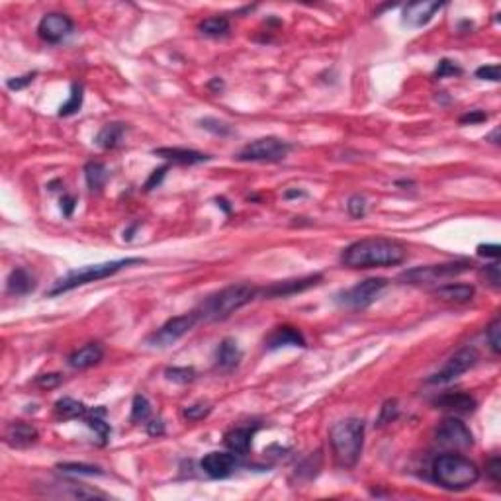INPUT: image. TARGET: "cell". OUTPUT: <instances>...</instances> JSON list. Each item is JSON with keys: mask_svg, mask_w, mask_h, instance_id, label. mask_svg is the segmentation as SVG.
I'll list each match as a JSON object with an SVG mask.
<instances>
[{"mask_svg": "<svg viewBox=\"0 0 501 501\" xmlns=\"http://www.w3.org/2000/svg\"><path fill=\"white\" fill-rule=\"evenodd\" d=\"M407 257V250L400 241L386 237H368L351 243L343 249L341 262L349 269H382L401 264Z\"/></svg>", "mask_w": 501, "mask_h": 501, "instance_id": "1", "label": "cell"}, {"mask_svg": "<svg viewBox=\"0 0 501 501\" xmlns=\"http://www.w3.org/2000/svg\"><path fill=\"white\" fill-rule=\"evenodd\" d=\"M198 30H200L204 36H210V38L227 36V31H230V20L223 18V16H211V18H206L204 22H200Z\"/></svg>", "mask_w": 501, "mask_h": 501, "instance_id": "29", "label": "cell"}, {"mask_svg": "<svg viewBox=\"0 0 501 501\" xmlns=\"http://www.w3.org/2000/svg\"><path fill=\"white\" fill-rule=\"evenodd\" d=\"M84 177H87V184L92 192H100L106 182L110 179V172L106 169L104 163H98V160H92L84 167Z\"/></svg>", "mask_w": 501, "mask_h": 501, "instance_id": "26", "label": "cell"}, {"mask_svg": "<svg viewBox=\"0 0 501 501\" xmlns=\"http://www.w3.org/2000/svg\"><path fill=\"white\" fill-rule=\"evenodd\" d=\"M290 145L278 137H261L247 143L235 155V159L243 163H281L288 157Z\"/></svg>", "mask_w": 501, "mask_h": 501, "instance_id": "6", "label": "cell"}, {"mask_svg": "<svg viewBox=\"0 0 501 501\" xmlns=\"http://www.w3.org/2000/svg\"><path fill=\"white\" fill-rule=\"evenodd\" d=\"M462 69L458 65H454L452 61L449 59H442L439 63V67H437V73H435V77L437 79H444V77H454V75H461Z\"/></svg>", "mask_w": 501, "mask_h": 501, "instance_id": "40", "label": "cell"}, {"mask_svg": "<svg viewBox=\"0 0 501 501\" xmlns=\"http://www.w3.org/2000/svg\"><path fill=\"white\" fill-rule=\"evenodd\" d=\"M329 444L341 468H354L364 447V421L351 417L335 423L329 431Z\"/></svg>", "mask_w": 501, "mask_h": 501, "instance_id": "3", "label": "cell"}, {"mask_svg": "<svg viewBox=\"0 0 501 501\" xmlns=\"http://www.w3.org/2000/svg\"><path fill=\"white\" fill-rule=\"evenodd\" d=\"M478 361V354L474 349H462V351L454 352L449 361L444 362L441 371L435 372L431 378H429V384H449V382L456 380L458 376H462L464 372H468L476 364Z\"/></svg>", "mask_w": 501, "mask_h": 501, "instance_id": "11", "label": "cell"}, {"mask_svg": "<svg viewBox=\"0 0 501 501\" xmlns=\"http://www.w3.org/2000/svg\"><path fill=\"white\" fill-rule=\"evenodd\" d=\"M398 400H388L380 410V417H378V425H386V423H391L396 417H398Z\"/></svg>", "mask_w": 501, "mask_h": 501, "instance_id": "38", "label": "cell"}, {"mask_svg": "<svg viewBox=\"0 0 501 501\" xmlns=\"http://www.w3.org/2000/svg\"><path fill=\"white\" fill-rule=\"evenodd\" d=\"M89 413V407L79 400L73 398H61L55 401V415L59 419H79Z\"/></svg>", "mask_w": 501, "mask_h": 501, "instance_id": "27", "label": "cell"}, {"mask_svg": "<svg viewBox=\"0 0 501 501\" xmlns=\"http://www.w3.org/2000/svg\"><path fill=\"white\" fill-rule=\"evenodd\" d=\"M488 476H490L491 480L495 481V484H500V478H501V461L500 456H493L490 462H488Z\"/></svg>", "mask_w": 501, "mask_h": 501, "instance_id": "47", "label": "cell"}, {"mask_svg": "<svg viewBox=\"0 0 501 501\" xmlns=\"http://www.w3.org/2000/svg\"><path fill=\"white\" fill-rule=\"evenodd\" d=\"M167 171H169V167L165 165V167H160V169H155V171L151 172L149 181L145 182V190L149 192V190H153V188H157V186L160 184V181L165 179V174H167Z\"/></svg>", "mask_w": 501, "mask_h": 501, "instance_id": "44", "label": "cell"}, {"mask_svg": "<svg viewBox=\"0 0 501 501\" xmlns=\"http://www.w3.org/2000/svg\"><path fill=\"white\" fill-rule=\"evenodd\" d=\"M488 120V114L486 112H481V110H472L468 112V114H464L461 118V124L462 126H474V124H481V121H486Z\"/></svg>", "mask_w": 501, "mask_h": 501, "instance_id": "45", "label": "cell"}, {"mask_svg": "<svg viewBox=\"0 0 501 501\" xmlns=\"http://www.w3.org/2000/svg\"><path fill=\"white\" fill-rule=\"evenodd\" d=\"M264 345L269 351H276L281 347H306V339L300 329H296L292 325H282L272 331Z\"/></svg>", "mask_w": 501, "mask_h": 501, "instance_id": "20", "label": "cell"}, {"mask_svg": "<svg viewBox=\"0 0 501 501\" xmlns=\"http://www.w3.org/2000/svg\"><path fill=\"white\" fill-rule=\"evenodd\" d=\"M241 349L237 341H233V339H223L220 343V347H218V351H216V366L223 372H230L233 371L241 361Z\"/></svg>", "mask_w": 501, "mask_h": 501, "instance_id": "22", "label": "cell"}, {"mask_svg": "<svg viewBox=\"0 0 501 501\" xmlns=\"http://www.w3.org/2000/svg\"><path fill=\"white\" fill-rule=\"evenodd\" d=\"M82 96H84V94H82V87H80V84H73L69 100L61 104V108H59L61 118H69V116H73V114L80 112V108H82Z\"/></svg>", "mask_w": 501, "mask_h": 501, "instance_id": "30", "label": "cell"}, {"mask_svg": "<svg viewBox=\"0 0 501 501\" xmlns=\"http://www.w3.org/2000/svg\"><path fill=\"white\" fill-rule=\"evenodd\" d=\"M500 250L501 247L500 245H495V243H490V245H478V255L480 257H488V259H500Z\"/></svg>", "mask_w": 501, "mask_h": 501, "instance_id": "46", "label": "cell"}, {"mask_svg": "<svg viewBox=\"0 0 501 501\" xmlns=\"http://www.w3.org/2000/svg\"><path fill=\"white\" fill-rule=\"evenodd\" d=\"M484 276H486V281L490 282L493 288H500L501 274H500V264H498V261L491 262V264H488V267L484 269Z\"/></svg>", "mask_w": 501, "mask_h": 501, "instance_id": "43", "label": "cell"}, {"mask_svg": "<svg viewBox=\"0 0 501 501\" xmlns=\"http://www.w3.org/2000/svg\"><path fill=\"white\" fill-rule=\"evenodd\" d=\"M301 196H306V192L304 190H286L284 192V198H301Z\"/></svg>", "mask_w": 501, "mask_h": 501, "instance_id": "50", "label": "cell"}, {"mask_svg": "<svg viewBox=\"0 0 501 501\" xmlns=\"http://www.w3.org/2000/svg\"><path fill=\"white\" fill-rule=\"evenodd\" d=\"M210 411L211 407L208 403H194V405L184 407V410H182V415H184V419H188V421H200V419L210 415Z\"/></svg>", "mask_w": 501, "mask_h": 501, "instance_id": "35", "label": "cell"}, {"mask_svg": "<svg viewBox=\"0 0 501 501\" xmlns=\"http://www.w3.org/2000/svg\"><path fill=\"white\" fill-rule=\"evenodd\" d=\"M476 77L481 80L498 82V80H500V65H484V67L476 70Z\"/></svg>", "mask_w": 501, "mask_h": 501, "instance_id": "41", "label": "cell"}, {"mask_svg": "<svg viewBox=\"0 0 501 501\" xmlns=\"http://www.w3.org/2000/svg\"><path fill=\"white\" fill-rule=\"evenodd\" d=\"M165 376L171 382H177V384H188L196 378V371L190 366H172V368L165 371Z\"/></svg>", "mask_w": 501, "mask_h": 501, "instance_id": "33", "label": "cell"}, {"mask_svg": "<svg viewBox=\"0 0 501 501\" xmlns=\"http://www.w3.org/2000/svg\"><path fill=\"white\" fill-rule=\"evenodd\" d=\"M75 206H77V200H75L73 196H63V198H61V210H63V216H65V218H70V216H73Z\"/></svg>", "mask_w": 501, "mask_h": 501, "instance_id": "48", "label": "cell"}, {"mask_svg": "<svg viewBox=\"0 0 501 501\" xmlns=\"http://www.w3.org/2000/svg\"><path fill=\"white\" fill-rule=\"evenodd\" d=\"M40 439L38 429L24 421H14L6 425L4 429V442L12 449H28L31 444H36Z\"/></svg>", "mask_w": 501, "mask_h": 501, "instance_id": "15", "label": "cell"}, {"mask_svg": "<svg viewBox=\"0 0 501 501\" xmlns=\"http://www.w3.org/2000/svg\"><path fill=\"white\" fill-rule=\"evenodd\" d=\"M435 405L442 411H452V413L466 415V413H472V411L476 410L478 403L466 391H447V394H442L441 398L435 400Z\"/></svg>", "mask_w": 501, "mask_h": 501, "instance_id": "18", "label": "cell"}, {"mask_svg": "<svg viewBox=\"0 0 501 501\" xmlns=\"http://www.w3.org/2000/svg\"><path fill=\"white\" fill-rule=\"evenodd\" d=\"M437 442L447 447V449L464 451V449H470L474 444V435L466 427V423H462L458 417H447L437 427Z\"/></svg>", "mask_w": 501, "mask_h": 501, "instance_id": "10", "label": "cell"}, {"mask_svg": "<svg viewBox=\"0 0 501 501\" xmlns=\"http://www.w3.org/2000/svg\"><path fill=\"white\" fill-rule=\"evenodd\" d=\"M196 321H198V315L194 311L177 315V317H172L167 323H163L159 329L153 331L147 337V343H149L151 347H159V349L171 347L196 325Z\"/></svg>", "mask_w": 501, "mask_h": 501, "instance_id": "9", "label": "cell"}, {"mask_svg": "<svg viewBox=\"0 0 501 501\" xmlns=\"http://www.w3.org/2000/svg\"><path fill=\"white\" fill-rule=\"evenodd\" d=\"M153 155L169 160V163H174V165H200V163L211 159L210 155H206V153L184 149V147H159V149H153Z\"/></svg>", "mask_w": 501, "mask_h": 501, "instance_id": "17", "label": "cell"}, {"mask_svg": "<svg viewBox=\"0 0 501 501\" xmlns=\"http://www.w3.org/2000/svg\"><path fill=\"white\" fill-rule=\"evenodd\" d=\"M151 417V403L145 396L137 394L131 403V423H143Z\"/></svg>", "mask_w": 501, "mask_h": 501, "instance_id": "31", "label": "cell"}, {"mask_svg": "<svg viewBox=\"0 0 501 501\" xmlns=\"http://www.w3.org/2000/svg\"><path fill=\"white\" fill-rule=\"evenodd\" d=\"M347 210H349L352 218L359 220V218H362V216L366 214V200L362 198L361 194H354V196H351L349 202H347Z\"/></svg>", "mask_w": 501, "mask_h": 501, "instance_id": "39", "label": "cell"}, {"mask_svg": "<svg viewBox=\"0 0 501 501\" xmlns=\"http://www.w3.org/2000/svg\"><path fill=\"white\" fill-rule=\"evenodd\" d=\"M104 415H106V410H104V407H98V410H89V413L84 415V421H87V425L91 427L92 431L98 435L100 444H106V442H108V439H110V433H112L110 423L104 421Z\"/></svg>", "mask_w": 501, "mask_h": 501, "instance_id": "28", "label": "cell"}, {"mask_svg": "<svg viewBox=\"0 0 501 501\" xmlns=\"http://www.w3.org/2000/svg\"><path fill=\"white\" fill-rule=\"evenodd\" d=\"M126 133H128V126H126V124H121V121L106 124V126L98 131V135H96V145L102 147V149H116L121 143Z\"/></svg>", "mask_w": 501, "mask_h": 501, "instance_id": "24", "label": "cell"}, {"mask_svg": "<svg viewBox=\"0 0 501 501\" xmlns=\"http://www.w3.org/2000/svg\"><path fill=\"white\" fill-rule=\"evenodd\" d=\"M470 261H452L442 262V264H429V267H417L401 274V281L410 282V284H427V282H437L442 278H452L458 276L462 272L472 271Z\"/></svg>", "mask_w": 501, "mask_h": 501, "instance_id": "7", "label": "cell"}, {"mask_svg": "<svg viewBox=\"0 0 501 501\" xmlns=\"http://www.w3.org/2000/svg\"><path fill=\"white\" fill-rule=\"evenodd\" d=\"M200 126L204 128V130L216 133V135H230L231 133L230 124H225V121H220V120H214V118H204V120H200Z\"/></svg>", "mask_w": 501, "mask_h": 501, "instance_id": "37", "label": "cell"}, {"mask_svg": "<svg viewBox=\"0 0 501 501\" xmlns=\"http://www.w3.org/2000/svg\"><path fill=\"white\" fill-rule=\"evenodd\" d=\"M147 431H149V435H163L165 433V427H163V421H151L147 423Z\"/></svg>", "mask_w": 501, "mask_h": 501, "instance_id": "49", "label": "cell"}, {"mask_svg": "<svg viewBox=\"0 0 501 501\" xmlns=\"http://www.w3.org/2000/svg\"><path fill=\"white\" fill-rule=\"evenodd\" d=\"M442 8V2H431V0H421V2H411L403 8V24L407 26H425L427 22H431V18L437 12Z\"/></svg>", "mask_w": 501, "mask_h": 501, "instance_id": "16", "label": "cell"}, {"mask_svg": "<svg viewBox=\"0 0 501 501\" xmlns=\"http://www.w3.org/2000/svg\"><path fill=\"white\" fill-rule=\"evenodd\" d=\"M73 28L75 24L67 14L51 12V14H45L38 24V36L47 43H61L73 33Z\"/></svg>", "mask_w": 501, "mask_h": 501, "instance_id": "12", "label": "cell"}, {"mask_svg": "<svg viewBox=\"0 0 501 501\" xmlns=\"http://www.w3.org/2000/svg\"><path fill=\"white\" fill-rule=\"evenodd\" d=\"M435 298L447 304H468L476 296V288L472 284H444L433 292Z\"/></svg>", "mask_w": 501, "mask_h": 501, "instance_id": "21", "label": "cell"}, {"mask_svg": "<svg viewBox=\"0 0 501 501\" xmlns=\"http://www.w3.org/2000/svg\"><path fill=\"white\" fill-rule=\"evenodd\" d=\"M61 382H63V376H61L59 372H50V374H40L33 384L38 388H41V390H53V388L59 386Z\"/></svg>", "mask_w": 501, "mask_h": 501, "instance_id": "36", "label": "cell"}, {"mask_svg": "<svg viewBox=\"0 0 501 501\" xmlns=\"http://www.w3.org/2000/svg\"><path fill=\"white\" fill-rule=\"evenodd\" d=\"M257 429H250V427H235L231 431L225 433L223 442L231 452L235 454H247L250 451V444H253V437H255Z\"/></svg>", "mask_w": 501, "mask_h": 501, "instance_id": "23", "label": "cell"}, {"mask_svg": "<svg viewBox=\"0 0 501 501\" xmlns=\"http://www.w3.org/2000/svg\"><path fill=\"white\" fill-rule=\"evenodd\" d=\"M102 359H104V349H102L100 343H89V345L80 347L75 352H70L67 364L75 371H87L94 364H98Z\"/></svg>", "mask_w": 501, "mask_h": 501, "instance_id": "19", "label": "cell"}, {"mask_svg": "<svg viewBox=\"0 0 501 501\" xmlns=\"http://www.w3.org/2000/svg\"><path fill=\"white\" fill-rule=\"evenodd\" d=\"M140 262H143V259L130 257V259H120V261H108L100 262V264L80 267L77 271L67 272L63 278H59L47 294H50V296H59V294L75 290V288H79V286H84V284H89V282H96L102 281V278H108V276H114L116 272L124 271V269H128L131 264H140Z\"/></svg>", "mask_w": 501, "mask_h": 501, "instance_id": "5", "label": "cell"}, {"mask_svg": "<svg viewBox=\"0 0 501 501\" xmlns=\"http://www.w3.org/2000/svg\"><path fill=\"white\" fill-rule=\"evenodd\" d=\"M36 288V281L26 269H14L6 281V292L12 296H26Z\"/></svg>", "mask_w": 501, "mask_h": 501, "instance_id": "25", "label": "cell"}, {"mask_svg": "<svg viewBox=\"0 0 501 501\" xmlns=\"http://www.w3.org/2000/svg\"><path fill=\"white\" fill-rule=\"evenodd\" d=\"M321 281H323L321 274H310V276H304V278L274 282L269 288H264L262 294H264L267 298H286V296H292V294H300V292L310 290L313 286H317Z\"/></svg>", "mask_w": 501, "mask_h": 501, "instance_id": "14", "label": "cell"}, {"mask_svg": "<svg viewBox=\"0 0 501 501\" xmlns=\"http://www.w3.org/2000/svg\"><path fill=\"white\" fill-rule=\"evenodd\" d=\"M388 286L386 278H366V281L354 284L349 290L341 292L337 296L339 304H343L345 308H351V310H364L368 308L371 304L376 301V298L380 296L384 288Z\"/></svg>", "mask_w": 501, "mask_h": 501, "instance_id": "8", "label": "cell"}, {"mask_svg": "<svg viewBox=\"0 0 501 501\" xmlns=\"http://www.w3.org/2000/svg\"><path fill=\"white\" fill-rule=\"evenodd\" d=\"M433 478L444 490L462 491L480 480V468L461 454H441L433 462Z\"/></svg>", "mask_w": 501, "mask_h": 501, "instance_id": "4", "label": "cell"}, {"mask_svg": "<svg viewBox=\"0 0 501 501\" xmlns=\"http://www.w3.org/2000/svg\"><path fill=\"white\" fill-rule=\"evenodd\" d=\"M501 321L500 317H495V320L491 321L490 325L486 327V339H488V345H490V349L493 351V354H500L501 351Z\"/></svg>", "mask_w": 501, "mask_h": 501, "instance_id": "34", "label": "cell"}, {"mask_svg": "<svg viewBox=\"0 0 501 501\" xmlns=\"http://www.w3.org/2000/svg\"><path fill=\"white\" fill-rule=\"evenodd\" d=\"M257 296H259V288L250 284H231L208 296L194 313L198 315V320L223 321L231 317L237 310L245 308Z\"/></svg>", "mask_w": 501, "mask_h": 501, "instance_id": "2", "label": "cell"}, {"mask_svg": "<svg viewBox=\"0 0 501 501\" xmlns=\"http://www.w3.org/2000/svg\"><path fill=\"white\" fill-rule=\"evenodd\" d=\"M36 79V73H28V75H24V77H14L6 82V87L10 89V91H22V89H26L28 84H31Z\"/></svg>", "mask_w": 501, "mask_h": 501, "instance_id": "42", "label": "cell"}, {"mask_svg": "<svg viewBox=\"0 0 501 501\" xmlns=\"http://www.w3.org/2000/svg\"><path fill=\"white\" fill-rule=\"evenodd\" d=\"M57 468L65 474H87V476H102L104 472L98 466L92 464H77V462H63L57 464Z\"/></svg>", "mask_w": 501, "mask_h": 501, "instance_id": "32", "label": "cell"}, {"mask_svg": "<svg viewBox=\"0 0 501 501\" xmlns=\"http://www.w3.org/2000/svg\"><path fill=\"white\" fill-rule=\"evenodd\" d=\"M200 468L204 474H208L210 478L221 480L231 476L235 468H237V454L235 452H220L214 451L208 452L200 462Z\"/></svg>", "mask_w": 501, "mask_h": 501, "instance_id": "13", "label": "cell"}]
</instances>
